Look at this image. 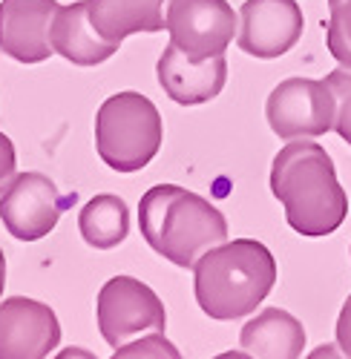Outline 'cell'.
I'll use <instances>...</instances> for the list:
<instances>
[{"label": "cell", "mask_w": 351, "mask_h": 359, "mask_svg": "<svg viewBox=\"0 0 351 359\" xmlns=\"http://www.w3.org/2000/svg\"><path fill=\"white\" fill-rule=\"evenodd\" d=\"M271 193L285 207L291 230L317 238L334 233L348 216L331 156L311 138L288 141L271 164Z\"/></svg>", "instance_id": "6da1fadb"}, {"label": "cell", "mask_w": 351, "mask_h": 359, "mask_svg": "<svg viewBox=\"0 0 351 359\" xmlns=\"http://www.w3.org/2000/svg\"><path fill=\"white\" fill-rule=\"evenodd\" d=\"M277 282V262L256 238L222 242L193 267V293L211 319L233 322L253 313Z\"/></svg>", "instance_id": "7a4b0ae2"}, {"label": "cell", "mask_w": 351, "mask_h": 359, "mask_svg": "<svg viewBox=\"0 0 351 359\" xmlns=\"http://www.w3.org/2000/svg\"><path fill=\"white\" fill-rule=\"evenodd\" d=\"M141 236L159 256L179 267H196L211 248L227 242V222L222 210L185 187L159 184L138 201Z\"/></svg>", "instance_id": "3957f363"}, {"label": "cell", "mask_w": 351, "mask_h": 359, "mask_svg": "<svg viewBox=\"0 0 351 359\" xmlns=\"http://www.w3.org/2000/svg\"><path fill=\"white\" fill-rule=\"evenodd\" d=\"M161 115L156 104L141 93L112 95L95 115L98 156L115 172H135L147 167L161 149Z\"/></svg>", "instance_id": "277c9868"}, {"label": "cell", "mask_w": 351, "mask_h": 359, "mask_svg": "<svg viewBox=\"0 0 351 359\" xmlns=\"http://www.w3.org/2000/svg\"><path fill=\"white\" fill-rule=\"evenodd\" d=\"M268 127L282 138H319L334 130L337 118V98L331 86L311 78H288L274 86L265 104Z\"/></svg>", "instance_id": "5b68a950"}, {"label": "cell", "mask_w": 351, "mask_h": 359, "mask_svg": "<svg viewBox=\"0 0 351 359\" xmlns=\"http://www.w3.org/2000/svg\"><path fill=\"white\" fill-rule=\"evenodd\" d=\"M167 313L153 287L133 276H115L98 293V331L110 348H121L138 334H164Z\"/></svg>", "instance_id": "8992f818"}, {"label": "cell", "mask_w": 351, "mask_h": 359, "mask_svg": "<svg viewBox=\"0 0 351 359\" xmlns=\"http://www.w3.org/2000/svg\"><path fill=\"white\" fill-rule=\"evenodd\" d=\"M167 32L190 61H208L225 55L239 32V18L227 0H170Z\"/></svg>", "instance_id": "52a82bcc"}, {"label": "cell", "mask_w": 351, "mask_h": 359, "mask_svg": "<svg viewBox=\"0 0 351 359\" xmlns=\"http://www.w3.org/2000/svg\"><path fill=\"white\" fill-rule=\"evenodd\" d=\"M72 204L75 196H61L44 172H20L0 196V222L20 242H38L55 230L61 213Z\"/></svg>", "instance_id": "ba28073f"}, {"label": "cell", "mask_w": 351, "mask_h": 359, "mask_svg": "<svg viewBox=\"0 0 351 359\" xmlns=\"http://www.w3.org/2000/svg\"><path fill=\"white\" fill-rule=\"evenodd\" d=\"M303 38L297 0H245L239 9V49L253 57H279Z\"/></svg>", "instance_id": "9c48e42d"}, {"label": "cell", "mask_w": 351, "mask_h": 359, "mask_svg": "<svg viewBox=\"0 0 351 359\" xmlns=\"http://www.w3.org/2000/svg\"><path fill=\"white\" fill-rule=\"evenodd\" d=\"M61 342L52 308L29 296L0 302V359H44Z\"/></svg>", "instance_id": "30bf717a"}, {"label": "cell", "mask_w": 351, "mask_h": 359, "mask_svg": "<svg viewBox=\"0 0 351 359\" xmlns=\"http://www.w3.org/2000/svg\"><path fill=\"white\" fill-rule=\"evenodd\" d=\"M58 0H4L0 4V52L20 64H41L55 55L49 32Z\"/></svg>", "instance_id": "8fae6325"}, {"label": "cell", "mask_w": 351, "mask_h": 359, "mask_svg": "<svg viewBox=\"0 0 351 359\" xmlns=\"http://www.w3.org/2000/svg\"><path fill=\"white\" fill-rule=\"evenodd\" d=\"M159 83L164 95L182 107H196L213 101L227 81V61L225 55L208 57V61H190V57L173 41L164 46L156 64Z\"/></svg>", "instance_id": "7c38bea8"}, {"label": "cell", "mask_w": 351, "mask_h": 359, "mask_svg": "<svg viewBox=\"0 0 351 359\" xmlns=\"http://www.w3.org/2000/svg\"><path fill=\"white\" fill-rule=\"evenodd\" d=\"M49 41H52L55 55H61L64 61H69L75 67L104 64L107 57H112L121 46L115 41H107L95 29V23L90 18V0H78V4L61 6L55 12Z\"/></svg>", "instance_id": "4fadbf2b"}, {"label": "cell", "mask_w": 351, "mask_h": 359, "mask_svg": "<svg viewBox=\"0 0 351 359\" xmlns=\"http://www.w3.org/2000/svg\"><path fill=\"white\" fill-rule=\"evenodd\" d=\"M242 353L256 359H297L305 351V331L297 316L282 308H265L239 334Z\"/></svg>", "instance_id": "5bb4252c"}, {"label": "cell", "mask_w": 351, "mask_h": 359, "mask_svg": "<svg viewBox=\"0 0 351 359\" xmlns=\"http://www.w3.org/2000/svg\"><path fill=\"white\" fill-rule=\"evenodd\" d=\"M170 0H90V18L95 29L121 43L135 32H161L167 29Z\"/></svg>", "instance_id": "9a60e30c"}, {"label": "cell", "mask_w": 351, "mask_h": 359, "mask_svg": "<svg viewBox=\"0 0 351 359\" xmlns=\"http://www.w3.org/2000/svg\"><path fill=\"white\" fill-rule=\"evenodd\" d=\"M78 230L84 242L95 250L119 248L130 233V207L119 196L101 193L84 204V210L78 213Z\"/></svg>", "instance_id": "2e32d148"}, {"label": "cell", "mask_w": 351, "mask_h": 359, "mask_svg": "<svg viewBox=\"0 0 351 359\" xmlns=\"http://www.w3.org/2000/svg\"><path fill=\"white\" fill-rule=\"evenodd\" d=\"M329 52L340 67L351 69V0H329Z\"/></svg>", "instance_id": "e0dca14e"}, {"label": "cell", "mask_w": 351, "mask_h": 359, "mask_svg": "<svg viewBox=\"0 0 351 359\" xmlns=\"http://www.w3.org/2000/svg\"><path fill=\"white\" fill-rule=\"evenodd\" d=\"M326 83L331 86V93L337 98V118H334V130L337 135L351 147V69H340V72H329Z\"/></svg>", "instance_id": "ac0fdd59"}, {"label": "cell", "mask_w": 351, "mask_h": 359, "mask_svg": "<svg viewBox=\"0 0 351 359\" xmlns=\"http://www.w3.org/2000/svg\"><path fill=\"white\" fill-rule=\"evenodd\" d=\"M112 356L127 359V356H167V359H179V351H176L173 342H167L161 337V331H153L147 337H141L138 342H127L121 348H115Z\"/></svg>", "instance_id": "d6986e66"}, {"label": "cell", "mask_w": 351, "mask_h": 359, "mask_svg": "<svg viewBox=\"0 0 351 359\" xmlns=\"http://www.w3.org/2000/svg\"><path fill=\"white\" fill-rule=\"evenodd\" d=\"M18 178V156H15V144L6 133H0V196L9 190V184Z\"/></svg>", "instance_id": "ffe728a7"}, {"label": "cell", "mask_w": 351, "mask_h": 359, "mask_svg": "<svg viewBox=\"0 0 351 359\" xmlns=\"http://www.w3.org/2000/svg\"><path fill=\"white\" fill-rule=\"evenodd\" d=\"M337 345H340L343 356L351 359V296L345 299V305L340 311V319H337Z\"/></svg>", "instance_id": "44dd1931"}, {"label": "cell", "mask_w": 351, "mask_h": 359, "mask_svg": "<svg viewBox=\"0 0 351 359\" xmlns=\"http://www.w3.org/2000/svg\"><path fill=\"white\" fill-rule=\"evenodd\" d=\"M4 287H6V256L0 250V296H4Z\"/></svg>", "instance_id": "7402d4cb"}]
</instances>
